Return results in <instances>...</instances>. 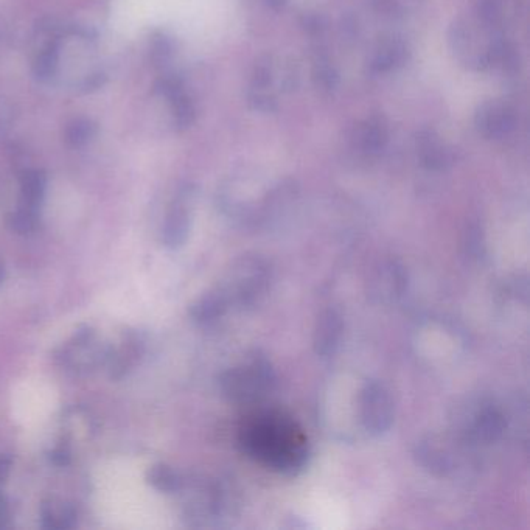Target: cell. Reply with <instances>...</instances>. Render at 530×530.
Returning a JSON list of instances; mask_svg holds the SVG:
<instances>
[{
    "instance_id": "cell-1",
    "label": "cell",
    "mask_w": 530,
    "mask_h": 530,
    "mask_svg": "<svg viewBox=\"0 0 530 530\" xmlns=\"http://www.w3.org/2000/svg\"><path fill=\"white\" fill-rule=\"evenodd\" d=\"M243 453L280 475L296 476L310 457L307 434L280 411L255 412L238 433Z\"/></svg>"
},
{
    "instance_id": "cell-2",
    "label": "cell",
    "mask_w": 530,
    "mask_h": 530,
    "mask_svg": "<svg viewBox=\"0 0 530 530\" xmlns=\"http://www.w3.org/2000/svg\"><path fill=\"white\" fill-rule=\"evenodd\" d=\"M277 375L271 360L260 350L218 377V388L224 398L237 405H254L265 400L276 389Z\"/></svg>"
},
{
    "instance_id": "cell-3",
    "label": "cell",
    "mask_w": 530,
    "mask_h": 530,
    "mask_svg": "<svg viewBox=\"0 0 530 530\" xmlns=\"http://www.w3.org/2000/svg\"><path fill=\"white\" fill-rule=\"evenodd\" d=\"M271 266L260 255H245L232 266L218 290L231 310L245 311L255 307L268 293Z\"/></svg>"
},
{
    "instance_id": "cell-4",
    "label": "cell",
    "mask_w": 530,
    "mask_h": 530,
    "mask_svg": "<svg viewBox=\"0 0 530 530\" xmlns=\"http://www.w3.org/2000/svg\"><path fill=\"white\" fill-rule=\"evenodd\" d=\"M496 30L498 28L485 24L479 18L461 19L451 27V49L457 58L471 69L482 70L490 67L495 60L496 50L504 39Z\"/></svg>"
},
{
    "instance_id": "cell-5",
    "label": "cell",
    "mask_w": 530,
    "mask_h": 530,
    "mask_svg": "<svg viewBox=\"0 0 530 530\" xmlns=\"http://www.w3.org/2000/svg\"><path fill=\"white\" fill-rule=\"evenodd\" d=\"M507 429V417L503 409L490 400H481L468 406L459 422V437L471 447L492 445L503 439Z\"/></svg>"
},
{
    "instance_id": "cell-6",
    "label": "cell",
    "mask_w": 530,
    "mask_h": 530,
    "mask_svg": "<svg viewBox=\"0 0 530 530\" xmlns=\"http://www.w3.org/2000/svg\"><path fill=\"white\" fill-rule=\"evenodd\" d=\"M111 346H102L94 328L83 325L56 352V361L75 374H88L92 369L106 366Z\"/></svg>"
},
{
    "instance_id": "cell-7",
    "label": "cell",
    "mask_w": 530,
    "mask_h": 530,
    "mask_svg": "<svg viewBox=\"0 0 530 530\" xmlns=\"http://www.w3.org/2000/svg\"><path fill=\"white\" fill-rule=\"evenodd\" d=\"M358 417L370 436L388 433L395 420V405L389 389L381 381L370 380L358 395Z\"/></svg>"
},
{
    "instance_id": "cell-8",
    "label": "cell",
    "mask_w": 530,
    "mask_h": 530,
    "mask_svg": "<svg viewBox=\"0 0 530 530\" xmlns=\"http://www.w3.org/2000/svg\"><path fill=\"white\" fill-rule=\"evenodd\" d=\"M192 203L193 189L190 187L179 190L175 201L171 203L162 229V243L168 249H181L189 240L192 229Z\"/></svg>"
},
{
    "instance_id": "cell-9",
    "label": "cell",
    "mask_w": 530,
    "mask_h": 530,
    "mask_svg": "<svg viewBox=\"0 0 530 530\" xmlns=\"http://www.w3.org/2000/svg\"><path fill=\"white\" fill-rule=\"evenodd\" d=\"M408 288V272L398 260H384L370 277L369 296L377 304H394Z\"/></svg>"
},
{
    "instance_id": "cell-10",
    "label": "cell",
    "mask_w": 530,
    "mask_h": 530,
    "mask_svg": "<svg viewBox=\"0 0 530 530\" xmlns=\"http://www.w3.org/2000/svg\"><path fill=\"white\" fill-rule=\"evenodd\" d=\"M475 125L487 139H504L517 128V112L503 100H490L479 106Z\"/></svg>"
},
{
    "instance_id": "cell-11",
    "label": "cell",
    "mask_w": 530,
    "mask_h": 530,
    "mask_svg": "<svg viewBox=\"0 0 530 530\" xmlns=\"http://www.w3.org/2000/svg\"><path fill=\"white\" fill-rule=\"evenodd\" d=\"M145 353V339L139 332H125L120 347H111L109 352L108 367L109 378L120 380L125 377L130 370L134 369L140 358Z\"/></svg>"
},
{
    "instance_id": "cell-12",
    "label": "cell",
    "mask_w": 530,
    "mask_h": 530,
    "mask_svg": "<svg viewBox=\"0 0 530 530\" xmlns=\"http://www.w3.org/2000/svg\"><path fill=\"white\" fill-rule=\"evenodd\" d=\"M342 332H344V321L341 313L336 308L322 311L314 325L313 347L316 355L321 358L335 355L341 344Z\"/></svg>"
},
{
    "instance_id": "cell-13",
    "label": "cell",
    "mask_w": 530,
    "mask_h": 530,
    "mask_svg": "<svg viewBox=\"0 0 530 530\" xmlns=\"http://www.w3.org/2000/svg\"><path fill=\"white\" fill-rule=\"evenodd\" d=\"M408 42L400 36H386L375 46L370 56L369 67L374 74H389L392 70L400 69L408 63Z\"/></svg>"
},
{
    "instance_id": "cell-14",
    "label": "cell",
    "mask_w": 530,
    "mask_h": 530,
    "mask_svg": "<svg viewBox=\"0 0 530 530\" xmlns=\"http://www.w3.org/2000/svg\"><path fill=\"white\" fill-rule=\"evenodd\" d=\"M159 92L167 98L171 116L179 130H185L195 120V105L178 77H164L159 83Z\"/></svg>"
},
{
    "instance_id": "cell-15",
    "label": "cell",
    "mask_w": 530,
    "mask_h": 530,
    "mask_svg": "<svg viewBox=\"0 0 530 530\" xmlns=\"http://www.w3.org/2000/svg\"><path fill=\"white\" fill-rule=\"evenodd\" d=\"M355 145L367 156L381 153L389 142L388 123L381 116H372L360 123L355 131Z\"/></svg>"
},
{
    "instance_id": "cell-16",
    "label": "cell",
    "mask_w": 530,
    "mask_h": 530,
    "mask_svg": "<svg viewBox=\"0 0 530 530\" xmlns=\"http://www.w3.org/2000/svg\"><path fill=\"white\" fill-rule=\"evenodd\" d=\"M414 456L417 459V464L433 475L443 478V476H450L453 473V453L447 448L437 445L434 440H422V442L417 443Z\"/></svg>"
},
{
    "instance_id": "cell-17",
    "label": "cell",
    "mask_w": 530,
    "mask_h": 530,
    "mask_svg": "<svg viewBox=\"0 0 530 530\" xmlns=\"http://www.w3.org/2000/svg\"><path fill=\"white\" fill-rule=\"evenodd\" d=\"M227 311L231 308L218 288L199 297L189 308L190 318L198 325L215 324L226 316Z\"/></svg>"
},
{
    "instance_id": "cell-18",
    "label": "cell",
    "mask_w": 530,
    "mask_h": 530,
    "mask_svg": "<svg viewBox=\"0 0 530 530\" xmlns=\"http://www.w3.org/2000/svg\"><path fill=\"white\" fill-rule=\"evenodd\" d=\"M420 161L429 170H443L453 162V151L431 131L420 134L417 140Z\"/></svg>"
},
{
    "instance_id": "cell-19",
    "label": "cell",
    "mask_w": 530,
    "mask_h": 530,
    "mask_svg": "<svg viewBox=\"0 0 530 530\" xmlns=\"http://www.w3.org/2000/svg\"><path fill=\"white\" fill-rule=\"evenodd\" d=\"M39 517H41V527L44 529L67 530L77 526L78 513L72 504L50 499L42 503Z\"/></svg>"
},
{
    "instance_id": "cell-20",
    "label": "cell",
    "mask_w": 530,
    "mask_h": 530,
    "mask_svg": "<svg viewBox=\"0 0 530 530\" xmlns=\"http://www.w3.org/2000/svg\"><path fill=\"white\" fill-rule=\"evenodd\" d=\"M47 192V176L41 170L25 171L21 178V204L41 210Z\"/></svg>"
},
{
    "instance_id": "cell-21",
    "label": "cell",
    "mask_w": 530,
    "mask_h": 530,
    "mask_svg": "<svg viewBox=\"0 0 530 530\" xmlns=\"http://www.w3.org/2000/svg\"><path fill=\"white\" fill-rule=\"evenodd\" d=\"M145 479L157 492L178 493L184 489V478L181 473L168 464H156L148 468Z\"/></svg>"
},
{
    "instance_id": "cell-22",
    "label": "cell",
    "mask_w": 530,
    "mask_h": 530,
    "mask_svg": "<svg viewBox=\"0 0 530 530\" xmlns=\"http://www.w3.org/2000/svg\"><path fill=\"white\" fill-rule=\"evenodd\" d=\"M8 227L14 234L25 237L36 234L41 227V210L19 204L18 209L8 217Z\"/></svg>"
},
{
    "instance_id": "cell-23",
    "label": "cell",
    "mask_w": 530,
    "mask_h": 530,
    "mask_svg": "<svg viewBox=\"0 0 530 530\" xmlns=\"http://www.w3.org/2000/svg\"><path fill=\"white\" fill-rule=\"evenodd\" d=\"M64 136H66V142L69 143L70 147H86L97 136V125L91 119L80 117V119H74L67 125Z\"/></svg>"
},
{
    "instance_id": "cell-24",
    "label": "cell",
    "mask_w": 530,
    "mask_h": 530,
    "mask_svg": "<svg viewBox=\"0 0 530 530\" xmlns=\"http://www.w3.org/2000/svg\"><path fill=\"white\" fill-rule=\"evenodd\" d=\"M504 2L506 0H479L476 14L485 24L499 27L504 19Z\"/></svg>"
},
{
    "instance_id": "cell-25",
    "label": "cell",
    "mask_w": 530,
    "mask_h": 530,
    "mask_svg": "<svg viewBox=\"0 0 530 530\" xmlns=\"http://www.w3.org/2000/svg\"><path fill=\"white\" fill-rule=\"evenodd\" d=\"M313 77L316 84L325 89V91H332L338 84V72H336L335 67L327 58H321V60L316 61Z\"/></svg>"
},
{
    "instance_id": "cell-26",
    "label": "cell",
    "mask_w": 530,
    "mask_h": 530,
    "mask_svg": "<svg viewBox=\"0 0 530 530\" xmlns=\"http://www.w3.org/2000/svg\"><path fill=\"white\" fill-rule=\"evenodd\" d=\"M50 462L56 467H67L72 462V451H70V445L67 442L56 445L49 453Z\"/></svg>"
},
{
    "instance_id": "cell-27",
    "label": "cell",
    "mask_w": 530,
    "mask_h": 530,
    "mask_svg": "<svg viewBox=\"0 0 530 530\" xmlns=\"http://www.w3.org/2000/svg\"><path fill=\"white\" fill-rule=\"evenodd\" d=\"M411 0H378L381 10L388 11V13H400V11L408 8Z\"/></svg>"
},
{
    "instance_id": "cell-28",
    "label": "cell",
    "mask_w": 530,
    "mask_h": 530,
    "mask_svg": "<svg viewBox=\"0 0 530 530\" xmlns=\"http://www.w3.org/2000/svg\"><path fill=\"white\" fill-rule=\"evenodd\" d=\"M11 467H13V457L7 454H0V484H4L10 476Z\"/></svg>"
},
{
    "instance_id": "cell-29",
    "label": "cell",
    "mask_w": 530,
    "mask_h": 530,
    "mask_svg": "<svg viewBox=\"0 0 530 530\" xmlns=\"http://www.w3.org/2000/svg\"><path fill=\"white\" fill-rule=\"evenodd\" d=\"M8 521H10V510H8L7 499L0 493V529L7 527Z\"/></svg>"
},
{
    "instance_id": "cell-30",
    "label": "cell",
    "mask_w": 530,
    "mask_h": 530,
    "mask_svg": "<svg viewBox=\"0 0 530 530\" xmlns=\"http://www.w3.org/2000/svg\"><path fill=\"white\" fill-rule=\"evenodd\" d=\"M268 4L271 5V7L280 8L285 4V0H268Z\"/></svg>"
},
{
    "instance_id": "cell-31",
    "label": "cell",
    "mask_w": 530,
    "mask_h": 530,
    "mask_svg": "<svg viewBox=\"0 0 530 530\" xmlns=\"http://www.w3.org/2000/svg\"><path fill=\"white\" fill-rule=\"evenodd\" d=\"M5 280V266L4 263L0 262V285L4 283Z\"/></svg>"
}]
</instances>
